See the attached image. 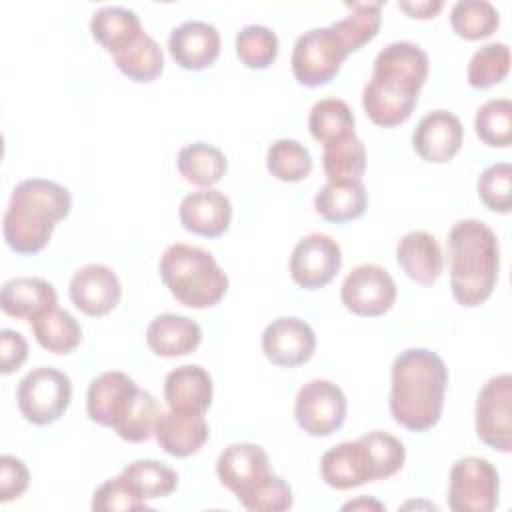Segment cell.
Here are the masks:
<instances>
[{"mask_svg":"<svg viewBox=\"0 0 512 512\" xmlns=\"http://www.w3.org/2000/svg\"><path fill=\"white\" fill-rule=\"evenodd\" d=\"M428 64V54L414 42L396 40L384 46L376 54L372 76L362 90L368 118L382 128L406 122L426 82Z\"/></svg>","mask_w":512,"mask_h":512,"instance_id":"1","label":"cell"},{"mask_svg":"<svg viewBox=\"0 0 512 512\" xmlns=\"http://www.w3.org/2000/svg\"><path fill=\"white\" fill-rule=\"evenodd\" d=\"M510 70V48L504 42L480 46L468 62V84L472 88H490L506 78Z\"/></svg>","mask_w":512,"mask_h":512,"instance_id":"38","label":"cell"},{"mask_svg":"<svg viewBox=\"0 0 512 512\" xmlns=\"http://www.w3.org/2000/svg\"><path fill=\"white\" fill-rule=\"evenodd\" d=\"M202 330L198 322L188 316L164 312L152 318L146 328V344L156 356L176 358L190 354L198 348Z\"/></svg>","mask_w":512,"mask_h":512,"instance_id":"23","label":"cell"},{"mask_svg":"<svg viewBox=\"0 0 512 512\" xmlns=\"http://www.w3.org/2000/svg\"><path fill=\"white\" fill-rule=\"evenodd\" d=\"M112 58L118 70L134 82H152L164 70L162 48L146 32H142L130 46L116 52Z\"/></svg>","mask_w":512,"mask_h":512,"instance_id":"31","label":"cell"},{"mask_svg":"<svg viewBox=\"0 0 512 512\" xmlns=\"http://www.w3.org/2000/svg\"><path fill=\"white\" fill-rule=\"evenodd\" d=\"M138 386L134 378L120 370L98 374L86 392V412L92 422L116 428L134 402Z\"/></svg>","mask_w":512,"mask_h":512,"instance_id":"15","label":"cell"},{"mask_svg":"<svg viewBox=\"0 0 512 512\" xmlns=\"http://www.w3.org/2000/svg\"><path fill=\"white\" fill-rule=\"evenodd\" d=\"M348 54L332 26L310 28L294 42L290 58L292 74L302 86H322L338 74Z\"/></svg>","mask_w":512,"mask_h":512,"instance_id":"7","label":"cell"},{"mask_svg":"<svg viewBox=\"0 0 512 512\" xmlns=\"http://www.w3.org/2000/svg\"><path fill=\"white\" fill-rule=\"evenodd\" d=\"M474 128L478 138L488 146L506 148L512 142V102L508 98H492L484 102L476 116Z\"/></svg>","mask_w":512,"mask_h":512,"instance_id":"39","label":"cell"},{"mask_svg":"<svg viewBox=\"0 0 512 512\" xmlns=\"http://www.w3.org/2000/svg\"><path fill=\"white\" fill-rule=\"evenodd\" d=\"M266 168L282 182H300L312 172V156L298 140L280 138L268 146Z\"/></svg>","mask_w":512,"mask_h":512,"instance_id":"36","label":"cell"},{"mask_svg":"<svg viewBox=\"0 0 512 512\" xmlns=\"http://www.w3.org/2000/svg\"><path fill=\"white\" fill-rule=\"evenodd\" d=\"M398 266L418 284H434L444 268L438 240L426 230L406 232L396 244Z\"/></svg>","mask_w":512,"mask_h":512,"instance_id":"22","label":"cell"},{"mask_svg":"<svg viewBox=\"0 0 512 512\" xmlns=\"http://www.w3.org/2000/svg\"><path fill=\"white\" fill-rule=\"evenodd\" d=\"M178 216L182 226L198 236L216 238L224 234L232 220L230 198L214 188L190 192L182 198Z\"/></svg>","mask_w":512,"mask_h":512,"instance_id":"19","label":"cell"},{"mask_svg":"<svg viewBox=\"0 0 512 512\" xmlns=\"http://www.w3.org/2000/svg\"><path fill=\"white\" fill-rule=\"evenodd\" d=\"M384 2H348V14L336 22H332V30L342 40L348 52L360 50L366 42H370L380 28Z\"/></svg>","mask_w":512,"mask_h":512,"instance_id":"30","label":"cell"},{"mask_svg":"<svg viewBox=\"0 0 512 512\" xmlns=\"http://www.w3.org/2000/svg\"><path fill=\"white\" fill-rule=\"evenodd\" d=\"M236 498L250 512H282L288 510L294 500L286 480L272 472L240 492Z\"/></svg>","mask_w":512,"mask_h":512,"instance_id":"41","label":"cell"},{"mask_svg":"<svg viewBox=\"0 0 512 512\" xmlns=\"http://www.w3.org/2000/svg\"><path fill=\"white\" fill-rule=\"evenodd\" d=\"M28 358V344L24 336L12 328L0 330V372L10 374L18 370Z\"/></svg>","mask_w":512,"mask_h":512,"instance_id":"45","label":"cell"},{"mask_svg":"<svg viewBox=\"0 0 512 512\" xmlns=\"http://www.w3.org/2000/svg\"><path fill=\"white\" fill-rule=\"evenodd\" d=\"M354 112L340 98H322L318 100L308 114V128L314 140L328 144L342 136L354 134Z\"/></svg>","mask_w":512,"mask_h":512,"instance_id":"33","label":"cell"},{"mask_svg":"<svg viewBox=\"0 0 512 512\" xmlns=\"http://www.w3.org/2000/svg\"><path fill=\"white\" fill-rule=\"evenodd\" d=\"M160 412L162 410H160L154 394L138 388L132 406L128 408V412L120 420V424L114 428V432L126 442H144L152 436Z\"/></svg>","mask_w":512,"mask_h":512,"instance_id":"40","label":"cell"},{"mask_svg":"<svg viewBox=\"0 0 512 512\" xmlns=\"http://www.w3.org/2000/svg\"><path fill=\"white\" fill-rule=\"evenodd\" d=\"M92 510H100V512L128 510L130 512V510H148V504L134 492V488L120 474L116 478H108L94 490Z\"/></svg>","mask_w":512,"mask_h":512,"instance_id":"43","label":"cell"},{"mask_svg":"<svg viewBox=\"0 0 512 512\" xmlns=\"http://www.w3.org/2000/svg\"><path fill=\"white\" fill-rule=\"evenodd\" d=\"M396 282L378 264H360L344 278L342 304L356 316H382L396 300Z\"/></svg>","mask_w":512,"mask_h":512,"instance_id":"11","label":"cell"},{"mask_svg":"<svg viewBox=\"0 0 512 512\" xmlns=\"http://www.w3.org/2000/svg\"><path fill=\"white\" fill-rule=\"evenodd\" d=\"M450 22L458 36L480 40L498 28L500 14L488 0H458L450 10Z\"/></svg>","mask_w":512,"mask_h":512,"instance_id":"35","label":"cell"},{"mask_svg":"<svg viewBox=\"0 0 512 512\" xmlns=\"http://www.w3.org/2000/svg\"><path fill=\"white\" fill-rule=\"evenodd\" d=\"M316 348L312 326L296 316H280L262 332L264 356L284 368H294L308 362Z\"/></svg>","mask_w":512,"mask_h":512,"instance_id":"14","label":"cell"},{"mask_svg":"<svg viewBox=\"0 0 512 512\" xmlns=\"http://www.w3.org/2000/svg\"><path fill=\"white\" fill-rule=\"evenodd\" d=\"M160 278L170 294L190 308H210L228 290V276L216 258L208 250L184 242H176L164 250Z\"/></svg>","mask_w":512,"mask_h":512,"instance_id":"5","label":"cell"},{"mask_svg":"<svg viewBox=\"0 0 512 512\" xmlns=\"http://www.w3.org/2000/svg\"><path fill=\"white\" fill-rule=\"evenodd\" d=\"M498 490V470L490 460L464 456L452 464L448 506L454 512H492L498 506Z\"/></svg>","mask_w":512,"mask_h":512,"instance_id":"8","label":"cell"},{"mask_svg":"<svg viewBox=\"0 0 512 512\" xmlns=\"http://www.w3.org/2000/svg\"><path fill=\"white\" fill-rule=\"evenodd\" d=\"M270 472L268 454L252 442H234L226 446L216 460V474L222 486L236 496L256 484Z\"/></svg>","mask_w":512,"mask_h":512,"instance_id":"21","label":"cell"},{"mask_svg":"<svg viewBox=\"0 0 512 512\" xmlns=\"http://www.w3.org/2000/svg\"><path fill=\"white\" fill-rule=\"evenodd\" d=\"M320 476L336 490H350L380 480L374 454L362 436L328 448L320 458Z\"/></svg>","mask_w":512,"mask_h":512,"instance_id":"13","label":"cell"},{"mask_svg":"<svg viewBox=\"0 0 512 512\" xmlns=\"http://www.w3.org/2000/svg\"><path fill=\"white\" fill-rule=\"evenodd\" d=\"M120 474L142 500L168 496L178 486V474L158 460H134Z\"/></svg>","mask_w":512,"mask_h":512,"instance_id":"34","label":"cell"},{"mask_svg":"<svg viewBox=\"0 0 512 512\" xmlns=\"http://www.w3.org/2000/svg\"><path fill=\"white\" fill-rule=\"evenodd\" d=\"M448 368L428 348L402 350L390 370V414L414 432H426L440 420Z\"/></svg>","mask_w":512,"mask_h":512,"instance_id":"2","label":"cell"},{"mask_svg":"<svg viewBox=\"0 0 512 512\" xmlns=\"http://www.w3.org/2000/svg\"><path fill=\"white\" fill-rule=\"evenodd\" d=\"M398 6L412 18H434L442 10L444 0H402Z\"/></svg>","mask_w":512,"mask_h":512,"instance_id":"46","label":"cell"},{"mask_svg":"<svg viewBox=\"0 0 512 512\" xmlns=\"http://www.w3.org/2000/svg\"><path fill=\"white\" fill-rule=\"evenodd\" d=\"M90 32L114 56L130 46L144 30L134 10L126 6H102L90 18Z\"/></svg>","mask_w":512,"mask_h":512,"instance_id":"27","label":"cell"},{"mask_svg":"<svg viewBox=\"0 0 512 512\" xmlns=\"http://www.w3.org/2000/svg\"><path fill=\"white\" fill-rule=\"evenodd\" d=\"M208 422L204 412L186 410H166L160 412L154 436L158 446L176 458H186L196 454L208 440Z\"/></svg>","mask_w":512,"mask_h":512,"instance_id":"20","label":"cell"},{"mask_svg":"<svg viewBox=\"0 0 512 512\" xmlns=\"http://www.w3.org/2000/svg\"><path fill=\"white\" fill-rule=\"evenodd\" d=\"M294 418L310 436H330L346 420V396L330 380L314 378L300 386L294 400Z\"/></svg>","mask_w":512,"mask_h":512,"instance_id":"9","label":"cell"},{"mask_svg":"<svg viewBox=\"0 0 512 512\" xmlns=\"http://www.w3.org/2000/svg\"><path fill=\"white\" fill-rule=\"evenodd\" d=\"M368 206V192L362 180H328L314 196L316 212L336 224L360 218Z\"/></svg>","mask_w":512,"mask_h":512,"instance_id":"26","label":"cell"},{"mask_svg":"<svg viewBox=\"0 0 512 512\" xmlns=\"http://www.w3.org/2000/svg\"><path fill=\"white\" fill-rule=\"evenodd\" d=\"M476 434L494 450H512V376H492L476 398Z\"/></svg>","mask_w":512,"mask_h":512,"instance_id":"10","label":"cell"},{"mask_svg":"<svg viewBox=\"0 0 512 512\" xmlns=\"http://www.w3.org/2000/svg\"><path fill=\"white\" fill-rule=\"evenodd\" d=\"M176 166L186 182L210 188L222 180L226 172V156L214 144L192 142L180 148Z\"/></svg>","mask_w":512,"mask_h":512,"instance_id":"29","label":"cell"},{"mask_svg":"<svg viewBox=\"0 0 512 512\" xmlns=\"http://www.w3.org/2000/svg\"><path fill=\"white\" fill-rule=\"evenodd\" d=\"M70 300L88 316H104L116 308L122 286L116 272L104 264H86L70 278Z\"/></svg>","mask_w":512,"mask_h":512,"instance_id":"16","label":"cell"},{"mask_svg":"<svg viewBox=\"0 0 512 512\" xmlns=\"http://www.w3.org/2000/svg\"><path fill=\"white\" fill-rule=\"evenodd\" d=\"M464 140L460 118L448 110H432L420 118L412 132V146L426 162H448L456 156Z\"/></svg>","mask_w":512,"mask_h":512,"instance_id":"17","label":"cell"},{"mask_svg":"<svg viewBox=\"0 0 512 512\" xmlns=\"http://www.w3.org/2000/svg\"><path fill=\"white\" fill-rule=\"evenodd\" d=\"M58 296L54 286L36 276H18L4 282L0 290V306L8 316L32 320L40 312L56 306Z\"/></svg>","mask_w":512,"mask_h":512,"instance_id":"25","label":"cell"},{"mask_svg":"<svg viewBox=\"0 0 512 512\" xmlns=\"http://www.w3.org/2000/svg\"><path fill=\"white\" fill-rule=\"evenodd\" d=\"M168 50L180 68L204 70L220 54V34L210 22L186 20L170 32Z\"/></svg>","mask_w":512,"mask_h":512,"instance_id":"18","label":"cell"},{"mask_svg":"<svg viewBox=\"0 0 512 512\" xmlns=\"http://www.w3.org/2000/svg\"><path fill=\"white\" fill-rule=\"evenodd\" d=\"M32 332L36 342L54 354H68L72 352L82 340V328L78 320L58 306H52L40 312L36 318L30 320Z\"/></svg>","mask_w":512,"mask_h":512,"instance_id":"28","label":"cell"},{"mask_svg":"<svg viewBox=\"0 0 512 512\" xmlns=\"http://www.w3.org/2000/svg\"><path fill=\"white\" fill-rule=\"evenodd\" d=\"M482 204L494 212H510V188H512V166L498 162L482 170L476 182Z\"/></svg>","mask_w":512,"mask_h":512,"instance_id":"42","label":"cell"},{"mask_svg":"<svg viewBox=\"0 0 512 512\" xmlns=\"http://www.w3.org/2000/svg\"><path fill=\"white\" fill-rule=\"evenodd\" d=\"M30 482L28 468L24 462L12 454H2L0 458V500L10 502L20 498Z\"/></svg>","mask_w":512,"mask_h":512,"instance_id":"44","label":"cell"},{"mask_svg":"<svg viewBox=\"0 0 512 512\" xmlns=\"http://www.w3.org/2000/svg\"><path fill=\"white\" fill-rule=\"evenodd\" d=\"M322 168L328 180H360L366 170V148L354 134L324 144Z\"/></svg>","mask_w":512,"mask_h":512,"instance_id":"32","label":"cell"},{"mask_svg":"<svg viewBox=\"0 0 512 512\" xmlns=\"http://www.w3.org/2000/svg\"><path fill=\"white\" fill-rule=\"evenodd\" d=\"M164 398L172 410L206 412L212 402V378L198 364H182L166 374Z\"/></svg>","mask_w":512,"mask_h":512,"instance_id":"24","label":"cell"},{"mask_svg":"<svg viewBox=\"0 0 512 512\" xmlns=\"http://www.w3.org/2000/svg\"><path fill=\"white\" fill-rule=\"evenodd\" d=\"M358 508H374V510H384V504H380L374 498H358L354 502H348L342 506V510H358Z\"/></svg>","mask_w":512,"mask_h":512,"instance_id":"47","label":"cell"},{"mask_svg":"<svg viewBox=\"0 0 512 512\" xmlns=\"http://www.w3.org/2000/svg\"><path fill=\"white\" fill-rule=\"evenodd\" d=\"M452 296L462 306H480L496 286L500 246L494 230L476 218L452 224L448 232Z\"/></svg>","mask_w":512,"mask_h":512,"instance_id":"3","label":"cell"},{"mask_svg":"<svg viewBox=\"0 0 512 512\" xmlns=\"http://www.w3.org/2000/svg\"><path fill=\"white\" fill-rule=\"evenodd\" d=\"M72 400L70 378L50 366H38L22 376L16 388L20 414L38 426L58 420Z\"/></svg>","mask_w":512,"mask_h":512,"instance_id":"6","label":"cell"},{"mask_svg":"<svg viewBox=\"0 0 512 512\" xmlns=\"http://www.w3.org/2000/svg\"><path fill=\"white\" fill-rule=\"evenodd\" d=\"M72 208L68 188L46 178H28L14 186L2 218L6 244L18 254L40 252L58 220Z\"/></svg>","mask_w":512,"mask_h":512,"instance_id":"4","label":"cell"},{"mask_svg":"<svg viewBox=\"0 0 512 512\" xmlns=\"http://www.w3.org/2000/svg\"><path fill=\"white\" fill-rule=\"evenodd\" d=\"M340 264V244L332 236L320 232L300 238L290 254L292 280L306 290L326 286L338 274Z\"/></svg>","mask_w":512,"mask_h":512,"instance_id":"12","label":"cell"},{"mask_svg":"<svg viewBox=\"0 0 512 512\" xmlns=\"http://www.w3.org/2000/svg\"><path fill=\"white\" fill-rule=\"evenodd\" d=\"M236 54L248 68H268L278 56V36L264 24H246L236 34Z\"/></svg>","mask_w":512,"mask_h":512,"instance_id":"37","label":"cell"}]
</instances>
